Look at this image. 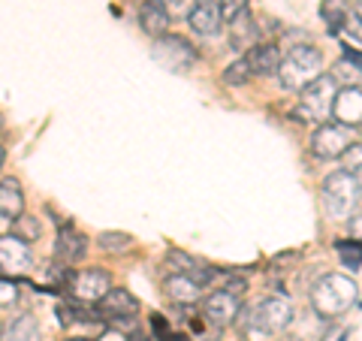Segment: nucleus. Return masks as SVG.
Wrapping results in <instances>:
<instances>
[{
	"instance_id": "obj_1",
	"label": "nucleus",
	"mask_w": 362,
	"mask_h": 341,
	"mask_svg": "<svg viewBox=\"0 0 362 341\" xmlns=\"http://www.w3.org/2000/svg\"><path fill=\"white\" fill-rule=\"evenodd\" d=\"M356 296H359V287H356L354 278L329 272V275H323L311 287V308H314V314H320L329 320V317L347 314L350 305L356 302Z\"/></svg>"
},
{
	"instance_id": "obj_2",
	"label": "nucleus",
	"mask_w": 362,
	"mask_h": 341,
	"mask_svg": "<svg viewBox=\"0 0 362 341\" xmlns=\"http://www.w3.org/2000/svg\"><path fill=\"white\" fill-rule=\"evenodd\" d=\"M323 54L317 45H293V49L284 54V61L278 67V82L287 91H302L311 82H317L323 73Z\"/></svg>"
},
{
	"instance_id": "obj_3",
	"label": "nucleus",
	"mask_w": 362,
	"mask_h": 341,
	"mask_svg": "<svg viewBox=\"0 0 362 341\" xmlns=\"http://www.w3.org/2000/svg\"><path fill=\"white\" fill-rule=\"evenodd\" d=\"M362 200V185L356 175H350L347 169L329 173L323 181V206L332 218H350V212L359 206Z\"/></svg>"
},
{
	"instance_id": "obj_4",
	"label": "nucleus",
	"mask_w": 362,
	"mask_h": 341,
	"mask_svg": "<svg viewBox=\"0 0 362 341\" xmlns=\"http://www.w3.org/2000/svg\"><path fill=\"white\" fill-rule=\"evenodd\" d=\"M335 97H338V82L329 73H323L317 82H311L302 91L299 106H296V118L305 121V124H323L332 115Z\"/></svg>"
},
{
	"instance_id": "obj_5",
	"label": "nucleus",
	"mask_w": 362,
	"mask_h": 341,
	"mask_svg": "<svg viewBox=\"0 0 362 341\" xmlns=\"http://www.w3.org/2000/svg\"><path fill=\"white\" fill-rule=\"evenodd\" d=\"M251 320L257 329H263L269 335H278V333H287L290 323H293V305L287 296H266L263 302L251 311Z\"/></svg>"
},
{
	"instance_id": "obj_6",
	"label": "nucleus",
	"mask_w": 362,
	"mask_h": 341,
	"mask_svg": "<svg viewBox=\"0 0 362 341\" xmlns=\"http://www.w3.org/2000/svg\"><path fill=\"white\" fill-rule=\"evenodd\" d=\"M350 145H354V130L344 127V124H338V121L320 124V127L314 130V139H311V149L320 161H338V157L347 154Z\"/></svg>"
},
{
	"instance_id": "obj_7",
	"label": "nucleus",
	"mask_w": 362,
	"mask_h": 341,
	"mask_svg": "<svg viewBox=\"0 0 362 341\" xmlns=\"http://www.w3.org/2000/svg\"><path fill=\"white\" fill-rule=\"evenodd\" d=\"M151 58L160 67H166V70H173V73H187L190 67L197 64V49L187 40L169 37V33H166V37H160L154 42Z\"/></svg>"
},
{
	"instance_id": "obj_8",
	"label": "nucleus",
	"mask_w": 362,
	"mask_h": 341,
	"mask_svg": "<svg viewBox=\"0 0 362 341\" xmlns=\"http://www.w3.org/2000/svg\"><path fill=\"white\" fill-rule=\"evenodd\" d=\"M70 290H73L76 302L97 305V302L103 299L106 293L112 290V284H109V272H106V269H100V266L76 272V275H73V281H70Z\"/></svg>"
},
{
	"instance_id": "obj_9",
	"label": "nucleus",
	"mask_w": 362,
	"mask_h": 341,
	"mask_svg": "<svg viewBox=\"0 0 362 341\" xmlns=\"http://www.w3.org/2000/svg\"><path fill=\"white\" fill-rule=\"evenodd\" d=\"M33 266V254L25 238L18 236H0V272L6 275H25V272Z\"/></svg>"
},
{
	"instance_id": "obj_10",
	"label": "nucleus",
	"mask_w": 362,
	"mask_h": 341,
	"mask_svg": "<svg viewBox=\"0 0 362 341\" xmlns=\"http://www.w3.org/2000/svg\"><path fill=\"white\" fill-rule=\"evenodd\" d=\"M202 311H206V320L214 323L218 329L235 323V317L242 311V299L239 293H230V290H214L211 296H206V305H202Z\"/></svg>"
},
{
	"instance_id": "obj_11",
	"label": "nucleus",
	"mask_w": 362,
	"mask_h": 341,
	"mask_svg": "<svg viewBox=\"0 0 362 341\" xmlns=\"http://www.w3.org/2000/svg\"><path fill=\"white\" fill-rule=\"evenodd\" d=\"M332 118L344 127H362V85L356 88H338L335 106H332Z\"/></svg>"
},
{
	"instance_id": "obj_12",
	"label": "nucleus",
	"mask_w": 362,
	"mask_h": 341,
	"mask_svg": "<svg viewBox=\"0 0 362 341\" xmlns=\"http://www.w3.org/2000/svg\"><path fill=\"white\" fill-rule=\"evenodd\" d=\"M136 311H139V299H136L130 290H124V287H112L106 296L97 302V314L106 317V320H118V317H136Z\"/></svg>"
},
{
	"instance_id": "obj_13",
	"label": "nucleus",
	"mask_w": 362,
	"mask_h": 341,
	"mask_svg": "<svg viewBox=\"0 0 362 341\" xmlns=\"http://www.w3.org/2000/svg\"><path fill=\"white\" fill-rule=\"evenodd\" d=\"M163 293L175 305H194L202 299V284L197 278L185 275V272H173V275L163 278Z\"/></svg>"
},
{
	"instance_id": "obj_14",
	"label": "nucleus",
	"mask_w": 362,
	"mask_h": 341,
	"mask_svg": "<svg viewBox=\"0 0 362 341\" xmlns=\"http://www.w3.org/2000/svg\"><path fill=\"white\" fill-rule=\"evenodd\" d=\"M190 28H194L199 37H214L221 30V4L218 0H197L194 4V13L187 16Z\"/></svg>"
},
{
	"instance_id": "obj_15",
	"label": "nucleus",
	"mask_w": 362,
	"mask_h": 341,
	"mask_svg": "<svg viewBox=\"0 0 362 341\" xmlns=\"http://www.w3.org/2000/svg\"><path fill=\"white\" fill-rule=\"evenodd\" d=\"M54 254H58L61 263H78L88 254V238L76 230V226L64 224L58 233V242H54Z\"/></svg>"
},
{
	"instance_id": "obj_16",
	"label": "nucleus",
	"mask_w": 362,
	"mask_h": 341,
	"mask_svg": "<svg viewBox=\"0 0 362 341\" xmlns=\"http://www.w3.org/2000/svg\"><path fill=\"white\" fill-rule=\"evenodd\" d=\"M139 28L148 33V37L160 40L166 37V28H169V9L163 0H145L139 6Z\"/></svg>"
},
{
	"instance_id": "obj_17",
	"label": "nucleus",
	"mask_w": 362,
	"mask_h": 341,
	"mask_svg": "<svg viewBox=\"0 0 362 341\" xmlns=\"http://www.w3.org/2000/svg\"><path fill=\"white\" fill-rule=\"evenodd\" d=\"M245 58H247V64H251L254 76H275L281 61H284V54H281L278 45L263 42V45H254V49L247 52Z\"/></svg>"
},
{
	"instance_id": "obj_18",
	"label": "nucleus",
	"mask_w": 362,
	"mask_h": 341,
	"mask_svg": "<svg viewBox=\"0 0 362 341\" xmlns=\"http://www.w3.org/2000/svg\"><path fill=\"white\" fill-rule=\"evenodd\" d=\"M0 214L9 221H16L18 214H25V190H21L18 178L0 181Z\"/></svg>"
},
{
	"instance_id": "obj_19",
	"label": "nucleus",
	"mask_w": 362,
	"mask_h": 341,
	"mask_svg": "<svg viewBox=\"0 0 362 341\" xmlns=\"http://www.w3.org/2000/svg\"><path fill=\"white\" fill-rule=\"evenodd\" d=\"M0 341H40V323L33 314H18L0 329Z\"/></svg>"
},
{
	"instance_id": "obj_20",
	"label": "nucleus",
	"mask_w": 362,
	"mask_h": 341,
	"mask_svg": "<svg viewBox=\"0 0 362 341\" xmlns=\"http://www.w3.org/2000/svg\"><path fill=\"white\" fill-rule=\"evenodd\" d=\"M254 40H257V25L251 18V9H247V13L230 21V45L233 49H247V45L254 49Z\"/></svg>"
},
{
	"instance_id": "obj_21",
	"label": "nucleus",
	"mask_w": 362,
	"mask_h": 341,
	"mask_svg": "<svg viewBox=\"0 0 362 341\" xmlns=\"http://www.w3.org/2000/svg\"><path fill=\"white\" fill-rule=\"evenodd\" d=\"M335 251L350 272L362 266V238H341V242H335Z\"/></svg>"
},
{
	"instance_id": "obj_22",
	"label": "nucleus",
	"mask_w": 362,
	"mask_h": 341,
	"mask_svg": "<svg viewBox=\"0 0 362 341\" xmlns=\"http://www.w3.org/2000/svg\"><path fill=\"white\" fill-rule=\"evenodd\" d=\"M97 245L103 248L106 254H127L130 248H133V236L118 233V230H112V233H100V236H97Z\"/></svg>"
},
{
	"instance_id": "obj_23",
	"label": "nucleus",
	"mask_w": 362,
	"mask_h": 341,
	"mask_svg": "<svg viewBox=\"0 0 362 341\" xmlns=\"http://www.w3.org/2000/svg\"><path fill=\"white\" fill-rule=\"evenodd\" d=\"M251 76H254V70H251V64H247V58H239L226 67L221 79H223V85H230V88H242L251 82Z\"/></svg>"
},
{
	"instance_id": "obj_24",
	"label": "nucleus",
	"mask_w": 362,
	"mask_h": 341,
	"mask_svg": "<svg viewBox=\"0 0 362 341\" xmlns=\"http://www.w3.org/2000/svg\"><path fill=\"white\" fill-rule=\"evenodd\" d=\"M329 76L335 79L338 85H344V88H356V85L362 82V70H359V67H354L350 61H344V58L332 67V73H329Z\"/></svg>"
},
{
	"instance_id": "obj_25",
	"label": "nucleus",
	"mask_w": 362,
	"mask_h": 341,
	"mask_svg": "<svg viewBox=\"0 0 362 341\" xmlns=\"http://www.w3.org/2000/svg\"><path fill=\"white\" fill-rule=\"evenodd\" d=\"M320 16L326 18V25H329L332 30H341L344 28V16H347V4L344 0H323Z\"/></svg>"
},
{
	"instance_id": "obj_26",
	"label": "nucleus",
	"mask_w": 362,
	"mask_h": 341,
	"mask_svg": "<svg viewBox=\"0 0 362 341\" xmlns=\"http://www.w3.org/2000/svg\"><path fill=\"white\" fill-rule=\"evenodd\" d=\"M13 236L25 238V242H37L40 238V221L30 218V214H18L13 221Z\"/></svg>"
},
{
	"instance_id": "obj_27",
	"label": "nucleus",
	"mask_w": 362,
	"mask_h": 341,
	"mask_svg": "<svg viewBox=\"0 0 362 341\" xmlns=\"http://www.w3.org/2000/svg\"><path fill=\"white\" fill-rule=\"evenodd\" d=\"M341 30H347L350 37L362 42V4H350L347 6V16H344V28Z\"/></svg>"
},
{
	"instance_id": "obj_28",
	"label": "nucleus",
	"mask_w": 362,
	"mask_h": 341,
	"mask_svg": "<svg viewBox=\"0 0 362 341\" xmlns=\"http://www.w3.org/2000/svg\"><path fill=\"white\" fill-rule=\"evenodd\" d=\"M341 161H344V169H347V173H350V175H356V178L362 181V142H354V145H350L347 154L341 157Z\"/></svg>"
},
{
	"instance_id": "obj_29",
	"label": "nucleus",
	"mask_w": 362,
	"mask_h": 341,
	"mask_svg": "<svg viewBox=\"0 0 362 341\" xmlns=\"http://www.w3.org/2000/svg\"><path fill=\"white\" fill-rule=\"evenodd\" d=\"M221 4V18L230 25L233 18H239L242 13H247V0H218Z\"/></svg>"
},
{
	"instance_id": "obj_30",
	"label": "nucleus",
	"mask_w": 362,
	"mask_h": 341,
	"mask_svg": "<svg viewBox=\"0 0 362 341\" xmlns=\"http://www.w3.org/2000/svg\"><path fill=\"white\" fill-rule=\"evenodd\" d=\"M18 299V287L13 278H0V308H9Z\"/></svg>"
},
{
	"instance_id": "obj_31",
	"label": "nucleus",
	"mask_w": 362,
	"mask_h": 341,
	"mask_svg": "<svg viewBox=\"0 0 362 341\" xmlns=\"http://www.w3.org/2000/svg\"><path fill=\"white\" fill-rule=\"evenodd\" d=\"M163 4L173 6V13H178V16H190V13H194V4H197V0H163ZM169 6H166V9H169Z\"/></svg>"
},
{
	"instance_id": "obj_32",
	"label": "nucleus",
	"mask_w": 362,
	"mask_h": 341,
	"mask_svg": "<svg viewBox=\"0 0 362 341\" xmlns=\"http://www.w3.org/2000/svg\"><path fill=\"white\" fill-rule=\"evenodd\" d=\"M347 226H350V238H362V212L354 214V218L347 221Z\"/></svg>"
},
{
	"instance_id": "obj_33",
	"label": "nucleus",
	"mask_w": 362,
	"mask_h": 341,
	"mask_svg": "<svg viewBox=\"0 0 362 341\" xmlns=\"http://www.w3.org/2000/svg\"><path fill=\"white\" fill-rule=\"evenodd\" d=\"M344 61H350V64H354V67H359V70H362V52H356V49H350V45H347V49H344Z\"/></svg>"
},
{
	"instance_id": "obj_34",
	"label": "nucleus",
	"mask_w": 362,
	"mask_h": 341,
	"mask_svg": "<svg viewBox=\"0 0 362 341\" xmlns=\"http://www.w3.org/2000/svg\"><path fill=\"white\" fill-rule=\"evenodd\" d=\"M4 161H6V151H4V145H0V166H4Z\"/></svg>"
},
{
	"instance_id": "obj_35",
	"label": "nucleus",
	"mask_w": 362,
	"mask_h": 341,
	"mask_svg": "<svg viewBox=\"0 0 362 341\" xmlns=\"http://www.w3.org/2000/svg\"><path fill=\"white\" fill-rule=\"evenodd\" d=\"M66 341H90V338H66Z\"/></svg>"
},
{
	"instance_id": "obj_36",
	"label": "nucleus",
	"mask_w": 362,
	"mask_h": 341,
	"mask_svg": "<svg viewBox=\"0 0 362 341\" xmlns=\"http://www.w3.org/2000/svg\"><path fill=\"white\" fill-rule=\"evenodd\" d=\"M338 341H347V333H341V335H338Z\"/></svg>"
},
{
	"instance_id": "obj_37",
	"label": "nucleus",
	"mask_w": 362,
	"mask_h": 341,
	"mask_svg": "<svg viewBox=\"0 0 362 341\" xmlns=\"http://www.w3.org/2000/svg\"><path fill=\"white\" fill-rule=\"evenodd\" d=\"M130 341H148V338H130Z\"/></svg>"
},
{
	"instance_id": "obj_38",
	"label": "nucleus",
	"mask_w": 362,
	"mask_h": 341,
	"mask_svg": "<svg viewBox=\"0 0 362 341\" xmlns=\"http://www.w3.org/2000/svg\"><path fill=\"white\" fill-rule=\"evenodd\" d=\"M0 124H4V118H0Z\"/></svg>"
}]
</instances>
